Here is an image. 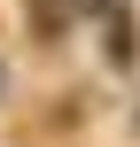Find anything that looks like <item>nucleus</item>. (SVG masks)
I'll list each match as a JSON object with an SVG mask.
<instances>
[{"label": "nucleus", "mask_w": 140, "mask_h": 147, "mask_svg": "<svg viewBox=\"0 0 140 147\" xmlns=\"http://www.w3.org/2000/svg\"><path fill=\"white\" fill-rule=\"evenodd\" d=\"M0 101H8V62H0Z\"/></svg>", "instance_id": "7ed1b4c3"}, {"label": "nucleus", "mask_w": 140, "mask_h": 147, "mask_svg": "<svg viewBox=\"0 0 140 147\" xmlns=\"http://www.w3.org/2000/svg\"><path fill=\"white\" fill-rule=\"evenodd\" d=\"M109 8H117V0H70V16H86V23H94V16H109Z\"/></svg>", "instance_id": "f03ea898"}, {"label": "nucleus", "mask_w": 140, "mask_h": 147, "mask_svg": "<svg viewBox=\"0 0 140 147\" xmlns=\"http://www.w3.org/2000/svg\"><path fill=\"white\" fill-rule=\"evenodd\" d=\"M23 16H31L39 47H62L70 39V0H23Z\"/></svg>", "instance_id": "f257e3e1"}]
</instances>
